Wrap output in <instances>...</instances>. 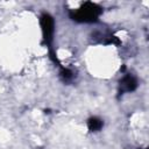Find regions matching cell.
Wrapping results in <instances>:
<instances>
[{"instance_id": "cell-2", "label": "cell", "mask_w": 149, "mask_h": 149, "mask_svg": "<svg viewBox=\"0 0 149 149\" xmlns=\"http://www.w3.org/2000/svg\"><path fill=\"white\" fill-rule=\"evenodd\" d=\"M40 23H41V29H42V35L44 42L50 45L52 42V36L55 31V21L52 16L48 13H43L40 17Z\"/></svg>"}, {"instance_id": "cell-1", "label": "cell", "mask_w": 149, "mask_h": 149, "mask_svg": "<svg viewBox=\"0 0 149 149\" xmlns=\"http://www.w3.org/2000/svg\"><path fill=\"white\" fill-rule=\"evenodd\" d=\"M101 14V7L93 2H84L76 12L71 13V19L78 22H94Z\"/></svg>"}, {"instance_id": "cell-5", "label": "cell", "mask_w": 149, "mask_h": 149, "mask_svg": "<svg viewBox=\"0 0 149 149\" xmlns=\"http://www.w3.org/2000/svg\"><path fill=\"white\" fill-rule=\"evenodd\" d=\"M72 71H70L69 69H66V68H62V71H61V76H62V78L64 79V80H70L71 78H72Z\"/></svg>"}, {"instance_id": "cell-4", "label": "cell", "mask_w": 149, "mask_h": 149, "mask_svg": "<svg viewBox=\"0 0 149 149\" xmlns=\"http://www.w3.org/2000/svg\"><path fill=\"white\" fill-rule=\"evenodd\" d=\"M87 126H88V129H90L91 132H98V130H100V129L102 128L104 122H102V120H100L99 118H95V116H94V118L88 119Z\"/></svg>"}, {"instance_id": "cell-3", "label": "cell", "mask_w": 149, "mask_h": 149, "mask_svg": "<svg viewBox=\"0 0 149 149\" xmlns=\"http://www.w3.org/2000/svg\"><path fill=\"white\" fill-rule=\"evenodd\" d=\"M137 80L132 74H126L120 81V92H132L136 88Z\"/></svg>"}]
</instances>
